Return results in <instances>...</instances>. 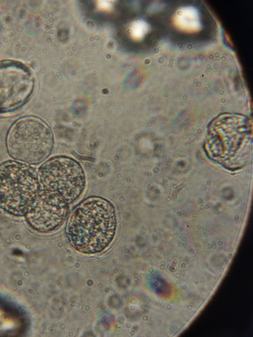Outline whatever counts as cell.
Here are the masks:
<instances>
[{"label":"cell","instance_id":"52a82bcc","mask_svg":"<svg viewBox=\"0 0 253 337\" xmlns=\"http://www.w3.org/2000/svg\"><path fill=\"white\" fill-rule=\"evenodd\" d=\"M148 30L147 24L143 21H138L135 27V34L137 38H141Z\"/></svg>","mask_w":253,"mask_h":337},{"label":"cell","instance_id":"7a4b0ae2","mask_svg":"<svg viewBox=\"0 0 253 337\" xmlns=\"http://www.w3.org/2000/svg\"><path fill=\"white\" fill-rule=\"evenodd\" d=\"M34 170L18 162L0 166V207L17 215L25 214L39 193V183Z\"/></svg>","mask_w":253,"mask_h":337},{"label":"cell","instance_id":"8992f818","mask_svg":"<svg viewBox=\"0 0 253 337\" xmlns=\"http://www.w3.org/2000/svg\"><path fill=\"white\" fill-rule=\"evenodd\" d=\"M174 24L179 30L188 33L197 32L201 28L199 12L193 6L178 9L174 17Z\"/></svg>","mask_w":253,"mask_h":337},{"label":"cell","instance_id":"5b68a950","mask_svg":"<svg viewBox=\"0 0 253 337\" xmlns=\"http://www.w3.org/2000/svg\"><path fill=\"white\" fill-rule=\"evenodd\" d=\"M69 204L58 194L39 192L25 213L28 223L40 232L51 231L61 226L68 215Z\"/></svg>","mask_w":253,"mask_h":337},{"label":"cell","instance_id":"6da1fadb","mask_svg":"<svg viewBox=\"0 0 253 337\" xmlns=\"http://www.w3.org/2000/svg\"><path fill=\"white\" fill-rule=\"evenodd\" d=\"M117 220L112 204L101 198H90L72 212L67 222L66 234L74 249L87 254L106 248L115 235Z\"/></svg>","mask_w":253,"mask_h":337},{"label":"cell","instance_id":"277c9868","mask_svg":"<svg viewBox=\"0 0 253 337\" xmlns=\"http://www.w3.org/2000/svg\"><path fill=\"white\" fill-rule=\"evenodd\" d=\"M39 183L43 190L60 195L68 204L75 201L85 187L82 168L74 160L57 157L45 163L39 171Z\"/></svg>","mask_w":253,"mask_h":337},{"label":"cell","instance_id":"3957f363","mask_svg":"<svg viewBox=\"0 0 253 337\" xmlns=\"http://www.w3.org/2000/svg\"><path fill=\"white\" fill-rule=\"evenodd\" d=\"M53 136L49 128L34 117L17 121L7 136L8 152L13 158L31 164H39L50 154Z\"/></svg>","mask_w":253,"mask_h":337}]
</instances>
